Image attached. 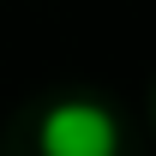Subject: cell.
I'll return each mask as SVG.
<instances>
[{
    "label": "cell",
    "instance_id": "1",
    "mask_svg": "<svg viewBox=\"0 0 156 156\" xmlns=\"http://www.w3.org/2000/svg\"><path fill=\"white\" fill-rule=\"evenodd\" d=\"M36 156H120V126L102 102L60 96L36 120Z\"/></svg>",
    "mask_w": 156,
    "mask_h": 156
}]
</instances>
